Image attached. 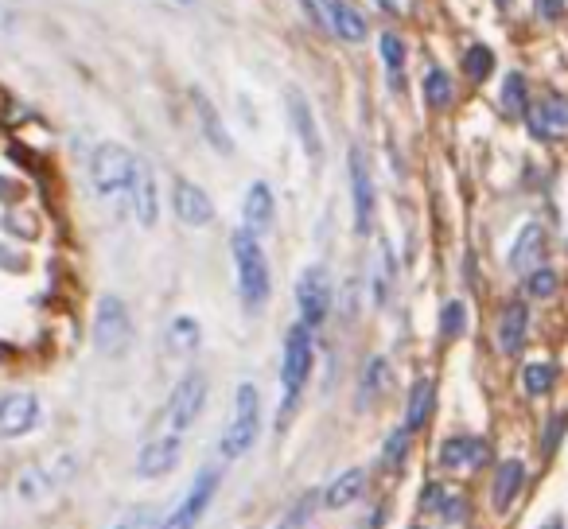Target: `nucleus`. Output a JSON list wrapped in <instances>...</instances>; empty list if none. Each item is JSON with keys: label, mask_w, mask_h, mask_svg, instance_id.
<instances>
[{"label": "nucleus", "mask_w": 568, "mask_h": 529, "mask_svg": "<svg viewBox=\"0 0 568 529\" xmlns=\"http://www.w3.org/2000/svg\"><path fill=\"white\" fill-rule=\"evenodd\" d=\"M137 179V156L113 141H102L90 152V187L106 207H129Z\"/></svg>", "instance_id": "f257e3e1"}, {"label": "nucleus", "mask_w": 568, "mask_h": 529, "mask_svg": "<svg viewBox=\"0 0 568 529\" xmlns=\"http://www.w3.org/2000/svg\"><path fill=\"white\" fill-rule=\"evenodd\" d=\"M234 249V269H238V292H242V304L246 312H261L273 296V281H269V261H265V249L257 242V234H249L246 226L230 238Z\"/></svg>", "instance_id": "f03ea898"}, {"label": "nucleus", "mask_w": 568, "mask_h": 529, "mask_svg": "<svg viewBox=\"0 0 568 529\" xmlns=\"http://www.w3.org/2000/svg\"><path fill=\"white\" fill-rule=\"evenodd\" d=\"M312 362H316V351H312V331H308V323L288 327V335H284V362H281L284 401H281V417H277L281 428H284V421H288V413H292V405L300 401L308 378H312Z\"/></svg>", "instance_id": "7ed1b4c3"}, {"label": "nucleus", "mask_w": 568, "mask_h": 529, "mask_svg": "<svg viewBox=\"0 0 568 529\" xmlns=\"http://www.w3.org/2000/svg\"><path fill=\"white\" fill-rule=\"evenodd\" d=\"M261 432V393L253 382H242L238 393H234V413H230V424L218 440V456L222 459H242L253 448Z\"/></svg>", "instance_id": "20e7f679"}, {"label": "nucleus", "mask_w": 568, "mask_h": 529, "mask_svg": "<svg viewBox=\"0 0 568 529\" xmlns=\"http://www.w3.org/2000/svg\"><path fill=\"white\" fill-rule=\"evenodd\" d=\"M133 343V319H129V308L121 304V296L106 292L94 308V351L106 354V358H117V354L129 351Z\"/></svg>", "instance_id": "39448f33"}, {"label": "nucleus", "mask_w": 568, "mask_h": 529, "mask_svg": "<svg viewBox=\"0 0 568 529\" xmlns=\"http://www.w3.org/2000/svg\"><path fill=\"white\" fill-rule=\"evenodd\" d=\"M218 487H222V471H218V467H199V475L191 479V487H187V494H183V502H179L164 522H160V529H195L199 526V518L207 514L211 498L218 494Z\"/></svg>", "instance_id": "423d86ee"}, {"label": "nucleus", "mask_w": 568, "mask_h": 529, "mask_svg": "<svg viewBox=\"0 0 568 529\" xmlns=\"http://www.w3.org/2000/svg\"><path fill=\"white\" fill-rule=\"evenodd\" d=\"M203 405H207V378H203V374H187V378H183V382L172 389L168 409H164L168 432H172V436H183L191 424L199 421Z\"/></svg>", "instance_id": "0eeeda50"}, {"label": "nucleus", "mask_w": 568, "mask_h": 529, "mask_svg": "<svg viewBox=\"0 0 568 529\" xmlns=\"http://www.w3.org/2000/svg\"><path fill=\"white\" fill-rule=\"evenodd\" d=\"M39 421H43V409H39L36 393L12 389V393L0 397V436H8V440L28 436Z\"/></svg>", "instance_id": "6e6552de"}, {"label": "nucleus", "mask_w": 568, "mask_h": 529, "mask_svg": "<svg viewBox=\"0 0 568 529\" xmlns=\"http://www.w3.org/2000/svg\"><path fill=\"white\" fill-rule=\"evenodd\" d=\"M296 304H300L308 327H320L323 319H327V312H331V281H327V269L312 265V269L300 273V281H296Z\"/></svg>", "instance_id": "1a4fd4ad"}, {"label": "nucleus", "mask_w": 568, "mask_h": 529, "mask_svg": "<svg viewBox=\"0 0 568 529\" xmlns=\"http://www.w3.org/2000/svg\"><path fill=\"white\" fill-rule=\"evenodd\" d=\"M172 211H176L179 222L191 226V230H203V226L214 222L211 195H207L199 183H191V179H176V187H172Z\"/></svg>", "instance_id": "9d476101"}, {"label": "nucleus", "mask_w": 568, "mask_h": 529, "mask_svg": "<svg viewBox=\"0 0 568 529\" xmlns=\"http://www.w3.org/2000/svg\"><path fill=\"white\" fill-rule=\"evenodd\" d=\"M351 203H355V230L370 234L374 230V179H370L362 148H351Z\"/></svg>", "instance_id": "9b49d317"}, {"label": "nucleus", "mask_w": 568, "mask_h": 529, "mask_svg": "<svg viewBox=\"0 0 568 529\" xmlns=\"http://www.w3.org/2000/svg\"><path fill=\"white\" fill-rule=\"evenodd\" d=\"M179 456H183V440L172 436V432H164V436L148 440L141 448V456H137V475H141V479H160V475L176 471Z\"/></svg>", "instance_id": "f8f14e48"}, {"label": "nucleus", "mask_w": 568, "mask_h": 529, "mask_svg": "<svg viewBox=\"0 0 568 529\" xmlns=\"http://www.w3.org/2000/svg\"><path fill=\"white\" fill-rule=\"evenodd\" d=\"M491 448L483 436H448L440 444V467L448 471H475V467H487Z\"/></svg>", "instance_id": "ddd939ff"}, {"label": "nucleus", "mask_w": 568, "mask_h": 529, "mask_svg": "<svg viewBox=\"0 0 568 529\" xmlns=\"http://www.w3.org/2000/svg\"><path fill=\"white\" fill-rule=\"evenodd\" d=\"M526 125L537 141H557L568 133V98H541L526 109Z\"/></svg>", "instance_id": "4468645a"}, {"label": "nucleus", "mask_w": 568, "mask_h": 529, "mask_svg": "<svg viewBox=\"0 0 568 529\" xmlns=\"http://www.w3.org/2000/svg\"><path fill=\"white\" fill-rule=\"evenodd\" d=\"M284 106H288V121H292V129H296V141L304 144V152H308L312 160H323L320 125H316L312 106L304 102V94H300V90H288V94H284Z\"/></svg>", "instance_id": "2eb2a0df"}, {"label": "nucleus", "mask_w": 568, "mask_h": 529, "mask_svg": "<svg viewBox=\"0 0 568 529\" xmlns=\"http://www.w3.org/2000/svg\"><path fill=\"white\" fill-rule=\"evenodd\" d=\"M242 218H246L249 234H269L273 230V218H277V199H273V187L265 179L249 183L246 199H242Z\"/></svg>", "instance_id": "dca6fc26"}, {"label": "nucleus", "mask_w": 568, "mask_h": 529, "mask_svg": "<svg viewBox=\"0 0 568 529\" xmlns=\"http://www.w3.org/2000/svg\"><path fill=\"white\" fill-rule=\"evenodd\" d=\"M129 207H133V218L141 222V230H152V226H156V218H160V187H156L152 168L141 164V160H137V179H133Z\"/></svg>", "instance_id": "f3484780"}, {"label": "nucleus", "mask_w": 568, "mask_h": 529, "mask_svg": "<svg viewBox=\"0 0 568 529\" xmlns=\"http://www.w3.org/2000/svg\"><path fill=\"white\" fill-rule=\"evenodd\" d=\"M526 335H530V308H526L522 300H514V304H506L502 316H498V351L522 354Z\"/></svg>", "instance_id": "a211bd4d"}, {"label": "nucleus", "mask_w": 568, "mask_h": 529, "mask_svg": "<svg viewBox=\"0 0 568 529\" xmlns=\"http://www.w3.org/2000/svg\"><path fill=\"white\" fill-rule=\"evenodd\" d=\"M327 32L343 43H362L370 28H366V16L351 0H327Z\"/></svg>", "instance_id": "6ab92c4d"}, {"label": "nucleus", "mask_w": 568, "mask_h": 529, "mask_svg": "<svg viewBox=\"0 0 568 529\" xmlns=\"http://www.w3.org/2000/svg\"><path fill=\"white\" fill-rule=\"evenodd\" d=\"M541 257H545V230L537 222H526L518 230V238H514V249H510V269L530 273V269L541 265Z\"/></svg>", "instance_id": "aec40b11"}, {"label": "nucleus", "mask_w": 568, "mask_h": 529, "mask_svg": "<svg viewBox=\"0 0 568 529\" xmlns=\"http://www.w3.org/2000/svg\"><path fill=\"white\" fill-rule=\"evenodd\" d=\"M522 483H526V463H522V459H506V463L498 467L495 487H491L495 510H510L514 498H518V491H522Z\"/></svg>", "instance_id": "412c9836"}, {"label": "nucleus", "mask_w": 568, "mask_h": 529, "mask_svg": "<svg viewBox=\"0 0 568 529\" xmlns=\"http://www.w3.org/2000/svg\"><path fill=\"white\" fill-rule=\"evenodd\" d=\"M362 491H366V471H362V467H351V471H343V475L323 491V506H327V510H343V506L358 502Z\"/></svg>", "instance_id": "4be33fe9"}, {"label": "nucleus", "mask_w": 568, "mask_h": 529, "mask_svg": "<svg viewBox=\"0 0 568 529\" xmlns=\"http://www.w3.org/2000/svg\"><path fill=\"white\" fill-rule=\"evenodd\" d=\"M195 113H199V125H203V137L211 141L214 152H234V141L226 137V129H222V121H218V113H214V106L207 102V94L203 90H195Z\"/></svg>", "instance_id": "5701e85b"}, {"label": "nucleus", "mask_w": 568, "mask_h": 529, "mask_svg": "<svg viewBox=\"0 0 568 529\" xmlns=\"http://www.w3.org/2000/svg\"><path fill=\"white\" fill-rule=\"evenodd\" d=\"M526 102H530V86H526V78L518 71H510L502 78V90H498V109L506 113V117H518V113H526Z\"/></svg>", "instance_id": "b1692460"}, {"label": "nucleus", "mask_w": 568, "mask_h": 529, "mask_svg": "<svg viewBox=\"0 0 568 529\" xmlns=\"http://www.w3.org/2000/svg\"><path fill=\"white\" fill-rule=\"evenodd\" d=\"M432 405H436V389L432 382H417L413 386V397H409V413H405V428L409 432H421L432 417Z\"/></svg>", "instance_id": "393cba45"}, {"label": "nucleus", "mask_w": 568, "mask_h": 529, "mask_svg": "<svg viewBox=\"0 0 568 529\" xmlns=\"http://www.w3.org/2000/svg\"><path fill=\"white\" fill-rule=\"evenodd\" d=\"M390 382V366H386V358H370L366 362V370H362V386H358V409H370V401L386 389Z\"/></svg>", "instance_id": "a878e982"}, {"label": "nucleus", "mask_w": 568, "mask_h": 529, "mask_svg": "<svg viewBox=\"0 0 568 529\" xmlns=\"http://www.w3.org/2000/svg\"><path fill=\"white\" fill-rule=\"evenodd\" d=\"M199 339H203V331H199V323L191 316H176L168 323V347H172V354H191L199 347Z\"/></svg>", "instance_id": "bb28decb"}, {"label": "nucleus", "mask_w": 568, "mask_h": 529, "mask_svg": "<svg viewBox=\"0 0 568 529\" xmlns=\"http://www.w3.org/2000/svg\"><path fill=\"white\" fill-rule=\"evenodd\" d=\"M553 386H557V366H553V362H530V366L522 370V389H526L530 397H545Z\"/></svg>", "instance_id": "cd10ccee"}, {"label": "nucleus", "mask_w": 568, "mask_h": 529, "mask_svg": "<svg viewBox=\"0 0 568 529\" xmlns=\"http://www.w3.org/2000/svg\"><path fill=\"white\" fill-rule=\"evenodd\" d=\"M378 51H382V63H386V74H390V86H401V71H405V43L386 32L378 39Z\"/></svg>", "instance_id": "c85d7f7f"}, {"label": "nucleus", "mask_w": 568, "mask_h": 529, "mask_svg": "<svg viewBox=\"0 0 568 529\" xmlns=\"http://www.w3.org/2000/svg\"><path fill=\"white\" fill-rule=\"evenodd\" d=\"M425 102L432 109L452 106V78L440 71V67H432V71L425 74Z\"/></svg>", "instance_id": "c756f323"}, {"label": "nucleus", "mask_w": 568, "mask_h": 529, "mask_svg": "<svg viewBox=\"0 0 568 529\" xmlns=\"http://www.w3.org/2000/svg\"><path fill=\"white\" fill-rule=\"evenodd\" d=\"M463 71L471 82H483L487 74L495 71V55H491V47H483V43H475L467 55H463Z\"/></svg>", "instance_id": "7c9ffc66"}, {"label": "nucleus", "mask_w": 568, "mask_h": 529, "mask_svg": "<svg viewBox=\"0 0 568 529\" xmlns=\"http://www.w3.org/2000/svg\"><path fill=\"white\" fill-rule=\"evenodd\" d=\"M316 498H320L316 491L300 494V502H296V506L284 514L277 529H304V526H308V518H312V510H316Z\"/></svg>", "instance_id": "2f4dec72"}, {"label": "nucleus", "mask_w": 568, "mask_h": 529, "mask_svg": "<svg viewBox=\"0 0 568 529\" xmlns=\"http://www.w3.org/2000/svg\"><path fill=\"white\" fill-rule=\"evenodd\" d=\"M526 292L533 300H549L557 292V273L553 269H530L526 273Z\"/></svg>", "instance_id": "473e14b6"}, {"label": "nucleus", "mask_w": 568, "mask_h": 529, "mask_svg": "<svg viewBox=\"0 0 568 529\" xmlns=\"http://www.w3.org/2000/svg\"><path fill=\"white\" fill-rule=\"evenodd\" d=\"M409 436H413V432H409V428L401 424V428L393 432L390 440H386V452H382V459H386V467H390V471H397V467L405 463V452H409Z\"/></svg>", "instance_id": "72a5a7b5"}, {"label": "nucleus", "mask_w": 568, "mask_h": 529, "mask_svg": "<svg viewBox=\"0 0 568 529\" xmlns=\"http://www.w3.org/2000/svg\"><path fill=\"white\" fill-rule=\"evenodd\" d=\"M460 331H463V304L452 300V304H444V312H440V339H456Z\"/></svg>", "instance_id": "f704fd0d"}, {"label": "nucleus", "mask_w": 568, "mask_h": 529, "mask_svg": "<svg viewBox=\"0 0 568 529\" xmlns=\"http://www.w3.org/2000/svg\"><path fill=\"white\" fill-rule=\"evenodd\" d=\"M565 413H557V417H549V424H545V440H541V452L545 456H553L557 452V444H561V432H565Z\"/></svg>", "instance_id": "c9c22d12"}, {"label": "nucleus", "mask_w": 568, "mask_h": 529, "mask_svg": "<svg viewBox=\"0 0 568 529\" xmlns=\"http://www.w3.org/2000/svg\"><path fill=\"white\" fill-rule=\"evenodd\" d=\"M300 8L316 28H327V0H300Z\"/></svg>", "instance_id": "e433bc0d"}, {"label": "nucleus", "mask_w": 568, "mask_h": 529, "mask_svg": "<svg viewBox=\"0 0 568 529\" xmlns=\"http://www.w3.org/2000/svg\"><path fill=\"white\" fill-rule=\"evenodd\" d=\"M561 12H565V0H541V16L545 20H557Z\"/></svg>", "instance_id": "4c0bfd02"}, {"label": "nucleus", "mask_w": 568, "mask_h": 529, "mask_svg": "<svg viewBox=\"0 0 568 529\" xmlns=\"http://www.w3.org/2000/svg\"><path fill=\"white\" fill-rule=\"evenodd\" d=\"M144 522H148V514H133V518H125V522H117V526H109V529H144Z\"/></svg>", "instance_id": "58836bf2"}, {"label": "nucleus", "mask_w": 568, "mask_h": 529, "mask_svg": "<svg viewBox=\"0 0 568 529\" xmlns=\"http://www.w3.org/2000/svg\"><path fill=\"white\" fill-rule=\"evenodd\" d=\"M541 529H565V522H561V518H549V522H545Z\"/></svg>", "instance_id": "ea45409f"}, {"label": "nucleus", "mask_w": 568, "mask_h": 529, "mask_svg": "<svg viewBox=\"0 0 568 529\" xmlns=\"http://www.w3.org/2000/svg\"><path fill=\"white\" fill-rule=\"evenodd\" d=\"M4 24H8V16H4V4H0V28H4Z\"/></svg>", "instance_id": "a19ab883"}, {"label": "nucleus", "mask_w": 568, "mask_h": 529, "mask_svg": "<svg viewBox=\"0 0 568 529\" xmlns=\"http://www.w3.org/2000/svg\"><path fill=\"white\" fill-rule=\"evenodd\" d=\"M176 4H191V0H176Z\"/></svg>", "instance_id": "79ce46f5"}]
</instances>
